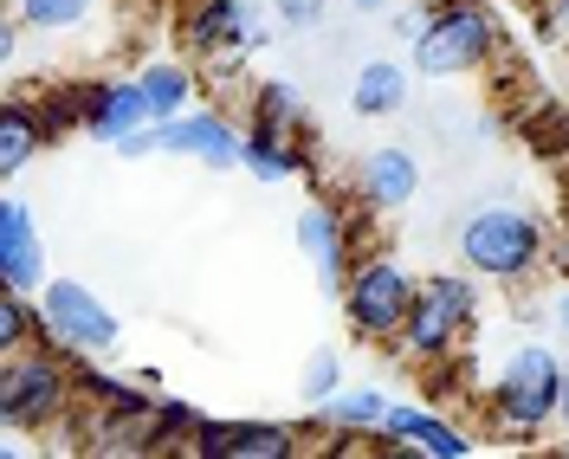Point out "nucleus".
<instances>
[{
	"label": "nucleus",
	"instance_id": "1",
	"mask_svg": "<svg viewBox=\"0 0 569 459\" xmlns=\"http://www.w3.org/2000/svg\"><path fill=\"white\" fill-rule=\"evenodd\" d=\"M557 401H563V356L550 343H518L498 362L486 395L492 440H543L557 427Z\"/></svg>",
	"mask_w": 569,
	"mask_h": 459
},
{
	"label": "nucleus",
	"instance_id": "2",
	"mask_svg": "<svg viewBox=\"0 0 569 459\" xmlns=\"http://www.w3.org/2000/svg\"><path fill=\"white\" fill-rule=\"evenodd\" d=\"M78 356L59 350L52 337L33 343V350L0 356V427L20 440V433H46L71 415L78 401V376H71Z\"/></svg>",
	"mask_w": 569,
	"mask_h": 459
},
{
	"label": "nucleus",
	"instance_id": "3",
	"mask_svg": "<svg viewBox=\"0 0 569 459\" xmlns=\"http://www.w3.org/2000/svg\"><path fill=\"white\" fill-rule=\"evenodd\" d=\"M543 252H550V233H543V220L531 208L486 201V208H472L460 220V266L492 285H531Z\"/></svg>",
	"mask_w": 569,
	"mask_h": 459
},
{
	"label": "nucleus",
	"instance_id": "4",
	"mask_svg": "<svg viewBox=\"0 0 569 459\" xmlns=\"http://www.w3.org/2000/svg\"><path fill=\"white\" fill-rule=\"evenodd\" d=\"M415 298H421V279L395 259V252H362L356 259L350 285L337 291V305H343V330H350L356 343H395L401 337V323L415 311Z\"/></svg>",
	"mask_w": 569,
	"mask_h": 459
},
{
	"label": "nucleus",
	"instance_id": "5",
	"mask_svg": "<svg viewBox=\"0 0 569 459\" xmlns=\"http://www.w3.org/2000/svg\"><path fill=\"white\" fill-rule=\"evenodd\" d=\"M472 318H479V272H427L395 350L415 356V362H447L472 330Z\"/></svg>",
	"mask_w": 569,
	"mask_h": 459
},
{
	"label": "nucleus",
	"instance_id": "6",
	"mask_svg": "<svg viewBox=\"0 0 569 459\" xmlns=\"http://www.w3.org/2000/svg\"><path fill=\"white\" fill-rule=\"evenodd\" d=\"M408 52H415L408 66L421 71V78H466V71H479L498 52L492 7L486 0H447V7H433L421 39Z\"/></svg>",
	"mask_w": 569,
	"mask_h": 459
},
{
	"label": "nucleus",
	"instance_id": "7",
	"mask_svg": "<svg viewBox=\"0 0 569 459\" xmlns=\"http://www.w3.org/2000/svg\"><path fill=\"white\" fill-rule=\"evenodd\" d=\"M39 318H46V337L71 356H110L117 337H123L117 311H110L84 279H46L39 285Z\"/></svg>",
	"mask_w": 569,
	"mask_h": 459
},
{
	"label": "nucleus",
	"instance_id": "8",
	"mask_svg": "<svg viewBox=\"0 0 569 459\" xmlns=\"http://www.w3.org/2000/svg\"><path fill=\"white\" fill-rule=\"evenodd\" d=\"M291 233H298V252L311 259V272H318V285L330 291V298L350 285L356 259L376 252L369 247V233H362V220H350L337 201H305L298 220H291Z\"/></svg>",
	"mask_w": 569,
	"mask_h": 459
},
{
	"label": "nucleus",
	"instance_id": "9",
	"mask_svg": "<svg viewBox=\"0 0 569 459\" xmlns=\"http://www.w3.org/2000/svg\"><path fill=\"white\" fill-rule=\"evenodd\" d=\"M272 7H259V0H188V13H181V39H188V52H201V59H240V52H259L266 39H272Z\"/></svg>",
	"mask_w": 569,
	"mask_h": 459
},
{
	"label": "nucleus",
	"instance_id": "10",
	"mask_svg": "<svg viewBox=\"0 0 569 459\" xmlns=\"http://www.w3.org/2000/svg\"><path fill=\"white\" fill-rule=\"evenodd\" d=\"M240 149H247V130L227 117V110H181L169 123H156V156H176V162H201L213 176L240 169Z\"/></svg>",
	"mask_w": 569,
	"mask_h": 459
},
{
	"label": "nucleus",
	"instance_id": "11",
	"mask_svg": "<svg viewBox=\"0 0 569 459\" xmlns=\"http://www.w3.org/2000/svg\"><path fill=\"white\" fill-rule=\"evenodd\" d=\"M188 453L194 459H298L311 453V440H305V427L291 421H201V433L188 440Z\"/></svg>",
	"mask_w": 569,
	"mask_h": 459
},
{
	"label": "nucleus",
	"instance_id": "12",
	"mask_svg": "<svg viewBox=\"0 0 569 459\" xmlns=\"http://www.w3.org/2000/svg\"><path fill=\"white\" fill-rule=\"evenodd\" d=\"M376 447H389V453H427V459H466L479 440L460 421H447L440 408H427V401H389V415L376 427Z\"/></svg>",
	"mask_w": 569,
	"mask_h": 459
},
{
	"label": "nucleus",
	"instance_id": "13",
	"mask_svg": "<svg viewBox=\"0 0 569 459\" xmlns=\"http://www.w3.org/2000/svg\"><path fill=\"white\" fill-rule=\"evenodd\" d=\"M356 201L376 213H395L408 208L415 194H421V156L408 149V142H382V149H369L362 162H356Z\"/></svg>",
	"mask_w": 569,
	"mask_h": 459
},
{
	"label": "nucleus",
	"instance_id": "14",
	"mask_svg": "<svg viewBox=\"0 0 569 459\" xmlns=\"http://www.w3.org/2000/svg\"><path fill=\"white\" fill-rule=\"evenodd\" d=\"M142 123H156V110L142 98V78H91V104H84V137L117 149L123 137H137Z\"/></svg>",
	"mask_w": 569,
	"mask_h": 459
},
{
	"label": "nucleus",
	"instance_id": "15",
	"mask_svg": "<svg viewBox=\"0 0 569 459\" xmlns=\"http://www.w3.org/2000/svg\"><path fill=\"white\" fill-rule=\"evenodd\" d=\"M0 285H13V291L46 285V240H39V220L20 194L0 201Z\"/></svg>",
	"mask_w": 569,
	"mask_h": 459
},
{
	"label": "nucleus",
	"instance_id": "16",
	"mask_svg": "<svg viewBox=\"0 0 569 459\" xmlns=\"http://www.w3.org/2000/svg\"><path fill=\"white\" fill-rule=\"evenodd\" d=\"M240 169L266 188L298 181L311 169V130H279V123H247V149H240Z\"/></svg>",
	"mask_w": 569,
	"mask_h": 459
},
{
	"label": "nucleus",
	"instance_id": "17",
	"mask_svg": "<svg viewBox=\"0 0 569 459\" xmlns=\"http://www.w3.org/2000/svg\"><path fill=\"white\" fill-rule=\"evenodd\" d=\"M52 142V130H46V110H39V98H27V91H7V104H0V176H27V162H39V149Z\"/></svg>",
	"mask_w": 569,
	"mask_h": 459
},
{
	"label": "nucleus",
	"instance_id": "18",
	"mask_svg": "<svg viewBox=\"0 0 569 459\" xmlns=\"http://www.w3.org/2000/svg\"><path fill=\"white\" fill-rule=\"evenodd\" d=\"M350 110L382 123V117H401L408 110V66L401 59H362L350 78Z\"/></svg>",
	"mask_w": 569,
	"mask_h": 459
},
{
	"label": "nucleus",
	"instance_id": "19",
	"mask_svg": "<svg viewBox=\"0 0 569 459\" xmlns=\"http://www.w3.org/2000/svg\"><path fill=\"white\" fill-rule=\"evenodd\" d=\"M137 78H142V98H149V110H156V123L194 110V71L188 66H176V59H149Z\"/></svg>",
	"mask_w": 569,
	"mask_h": 459
},
{
	"label": "nucleus",
	"instance_id": "20",
	"mask_svg": "<svg viewBox=\"0 0 569 459\" xmlns=\"http://www.w3.org/2000/svg\"><path fill=\"white\" fill-rule=\"evenodd\" d=\"M201 408L194 401H181V395H156V408H149V453H188V440L201 433Z\"/></svg>",
	"mask_w": 569,
	"mask_h": 459
},
{
	"label": "nucleus",
	"instance_id": "21",
	"mask_svg": "<svg viewBox=\"0 0 569 459\" xmlns=\"http://www.w3.org/2000/svg\"><path fill=\"white\" fill-rule=\"evenodd\" d=\"M252 123H279V130H311V104H305V91L298 84H284V78H259L252 84Z\"/></svg>",
	"mask_w": 569,
	"mask_h": 459
},
{
	"label": "nucleus",
	"instance_id": "22",
	"mask_svg": "<svg viewBox=\"0 0 569 459\" xmlns=\"http://www.w3.org/2000/svg\"><path fill=\"white\" fill-rule=\"evenodd\" d=\"M98 7H104V0H13V13H20L27 33H71V27H84Z\"/></svg>",
	"mask_w": 569,
	"mask_h": 459
},
{
	"label": "nucleus",
	"instance_id": "23",
	"mask_svg": "<svg viewBox=\"0 0 569 459\" xmlns=\"http://www.w3.org/2000/svg\"><path fill=\"white\" fill-rule=\"evenodd\" d=\"M39 110H46V130L59 137H84V104H91V84H39L33 91Z\"/></svg>",
	"mask_w": 569,
	"mask_h": 459
},
{
	"label": "nucleus",
	"instance_id": "24",
	"mask_svg": "<svg viewBox=\"0 0 569 459\" xmlns=\"http://www.w3.org/2000/svg\"><path fill=\"white\" fill-rule=\"evenodd\" d=\"M337 389H343V350L318 343V350L305 356V369H298V395H305V408H323Z\"/></svg>",
	"mask_w": 569,
	"mask_h": 459
},
{
	"label": "nucleus",
	"instance_id": "25",
	"mask_svg": "<svg viewBox=\"0 0 569 459\" xmlns=\"http://www.w3.org/2000/svg\"><path fill=\"white\" fill-rule=\"evenodd\" d=\"M266 7H272L279 33H318L330 20V0H266Z\"/></svg>",
	"mask_w": 569,
	"mask_h": 459
},
{
	"label": "nucleus",
	"instance_id": "26",
	"mask_svg": "<svg viewBox=\"0 0 569 459\" xmlns=\"http://www.w3.org/2000/svg\"><path fill=\"white\" fill-rule=\"evenodd\" d=\"M421 27H427V7H421V0H408V7L395 0V13H389V33L415 46V39H421Z\"/></svg>",
	"mask_w": 569,
	"mask_h": 459
},
{
	"label": "nucleus",
	"instance_id": "27",
	"mask_svg": "<svg viewBox=\"0 0 569 459\" xmlns=\"http://www.w3.org/2000/svg\"><path fill=\"white\" fill-rule=\"evenodd\" d=\"M550 323L569 337V285H557V291H550Z\"/></svg>",
	"mask_w": 569,
	"mask_h": 459
},
{
	"label": "nucleus",
	"instance_id": "28",
	"mask_svg": "<svg viewBox=\"0 0 569 459\" xmlns=\"http://www.w3.org/2000/svg\"><path fill=\"white\" fill-rule=\"evenodd\" d=\"M343 7H350V13H356V20H362V13H389V7H395V0H343Z\"/></svg>",
	"mask_w": 569,
	"mask_h": 459
},
{
	"label": "nucleus",
	"instance_id": "29",
	"mask_svg": "<svg viewBox=\"0 0 569 459\" xmlns=\"http://www.w3.org/2000/svg\"><path fill=\"white\" fill-rule=\"evenodd\" d=\"M557 421H563V433H569V362H563V401H557Z\"/></svg>",
	"mask_w": 569,
	"mask_h": 459
},
{
	"label": "nucleus",
	"instance_id": "30",
	"mask_svg": "<svg viewBox=\"0 0 569 459\" xmlns=\"http://www.w3.org/2000/svg\"><path fill=\"white\" fill-rule=\"evenodd\" d=\"M557 7H563V13H557V20H563V39H569V0H557Z\"/></svg>",
	"mask_w": 569,
	"mask_h": 459
},
{
	"label": "nucleus",
	"instance_id": "31",
	"mask_svg": "<svg viewBox=\"0 0 569 459\" xmlns=\"http://www.w3.org/2000/svg\"><path fill=\"white\" fill-rule=\"evenodd\" d=\"M557 453H563V459H569V433H563V440H557Z\"/></svg>",
	"mask_w": 569,
	"mask_h": 459
}]
</instances>
